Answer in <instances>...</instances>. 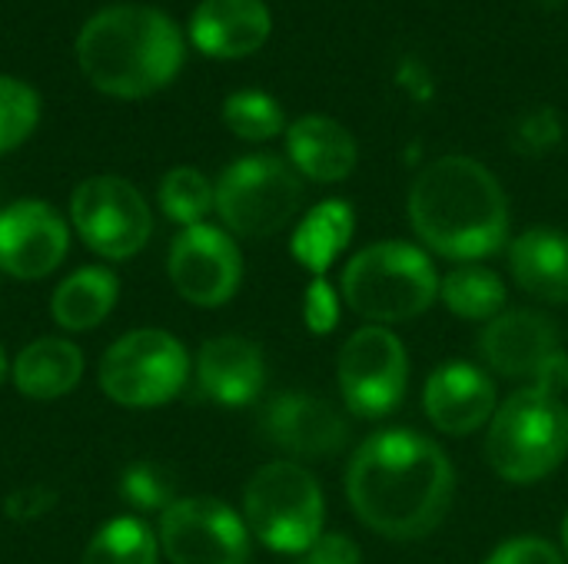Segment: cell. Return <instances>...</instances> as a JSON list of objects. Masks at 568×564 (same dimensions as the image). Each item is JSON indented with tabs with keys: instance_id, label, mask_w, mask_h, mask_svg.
<instances>
[{
	"instance_id": "6da1fadb",
	"label": "cell",
	"mask_w": 568,
	"mask_h": 564,
	"mask_svg": "<svg viewBox=\"0 0 568 564\" xmlns=\"http://www.w3.org/2000/svg\"><path fill=\"white\" fill-rule=\"evenodd\" d=\"M456 472L426 435L389 429L369 435L346 469V499L359 522L393 542L429 535L449 512Z\"/></svg>"
},
{
	"instance_id": "7a4b0ae2",
	"label": "cell",
	"mask_w": 568,
	"mask_h": 564,
	"mask_svg": "<svg viewBox=\"0 0 568 564\" xmlns=\"http://www.w3.org/2000/svg\"><path fill=\"white\" fill-rule=\"evenodd\" d=\"M416 236L446 259H483L509 236V203L499 180L473 156L429 163L409 189Z\"/></svg>"
},
{
	"instance_id": "3957f363",
	"label": "cell",
	"mask_w": 568,
	"mask_h": 564,
	"mask_svg": "<svg viewBox=\"0 0 568 564\" xmlns=\"http://www.w3.org/2000/svg\"><path fill=\"white\" fill-rule=\"evenodd\" d=\"M77 63L100 93L140 100L163 90L180 73L183 33L156 7L113 3L83 23Z\"/></svg>"
},
{
	"instance_id": "277c9868",
	"label": "cell",
	"mask_w": 568,
	"mask_h": 564,
	"mask_svg": "<svg viewBox=\"0 0 568 564\" xmlns=\"http://www.w3.org/2000/svg\"><path fill=\"white\" fill-rule=\"evenodd\" d=\"M439 293L429 256L409 243L389 239L366 246L343 269L346 306L369 322H406L423 316Z\"/></svg>"
},
{
	"instance_id": "5b68a950",
	"label": "cell",
	"mask_w": 568,
	"mask_h": 564,
	"mask_svg": "<svg viewBox=\"0 0 568 564\" xmlns=\"http://www.w3.org/2000/svg\"><path fill=\"white\" fill-rule=\"evenodd\" d=\"M566 452L568 409L559 396L529 386L496 412L486 455L499 479L532 485L556 472Z\"/></svg>"
},
{
	"instance_id": "8992f818",
	"label": "cell",
	"mask_w": 568,
	"mask_h": 564,
	"mask_svg": "<svg viewBox=\"0 0 568 564\" xmlns=\"http://www.w3.org/2000/svg\"><path fill=\"white\" fill-rule=\"evenodd\" d=\"M243 512L250 532L286 555H303L323 535L326 519L316 479L296 462L263 465L243 492Z\"/></svg>"
},
{
	"instance_id": "52a82bcc",
	"label": "cell",
	"mask_w": 568,
	"mask_h": 564,
	"mask_svg": "<svg viewBox=\"0 0 568 564\" xmlns=\"http://www.w3.org/2000/svg\"><path fill=\"white\" fill-rule=\"evenodd\" d=\"M190 376L186 349L163 329L120 336L100 362V389L126 409H156L180 396Z\"/></svg>"
},
{
	"instance_id": "ba28073f",
	"label": "cell",
	"mask_w": 568,
	"mask_h": 564,
	"mask_svg": "<svg viewBox=\"0 0 568 564\" xmlns=\"http://www.w3.org/2000/svg\"><path fill=\"white\" fill-rule=\"evenodd\" d=\"M303 206L296 170L276 156H243L216 183V213L246 239L280 233Z\"/></svg>"
},
{
	"instance_id": "9c48e42d",
	"label": "cell",
	"mask_w": 568,
	"mask_h": 564,
	"mask_svg": "<svg viewBox=\"0 0 568 564\" xmlns=\"http://www.w3.org/2000/svg\"><path fill=\"white\" fill-rule=\"evenodd\" d=\"M70 216L80 239L106 259L136 256L153 233V216L146 199L133 183L120 176L83 180L73 189Z\"/></svg>"
},
{
	"instance_id": "30bf717a",
	"label": "cell",
	"mask_w": 568,
	"mask_h": 564,
	"mask_svg": "<svg viewBox=\"0 0 568 564\" xmlns=\"http://www.w3.org/2000/svg\"><path fill=\"white\" fill-rule=\"evenodd\" d=\"M336 372L346 406L363 419H379L399 409L406 396L409 356L396 332L386 326H366L346 339Z\"/></svg>"
},
{
	"instance_id": "8fae6325",
	"label": "cell",
	"mask_w": 568,
	"mask_h": 564,
	"mask_svg": "<svg viewBox=\"0 0 568 564\" xmlns=\"http://www.w3.org/2000/svg\"><path fill=\"white\" fill-rule=\"evenodd\" d=\"M160 545L173 564H246V522L216 499H176L163 509Z\"/></svg>"
},
{
	"instance_id": "7c38bea8",
	"label": "cell",
	"mask_w": 568,
	"mask_h": 564,
	"mask_svg": "<svg viewBox=\"0 0 568 564\" xmlns=\"http://www.w3.org/2000/svg\"><path fill=\"white\" fill-rule=\"evenodd\" d=\"M170 279L186 302L213 309L236 296L243 256L223 229L196 223L186 226L170 246Z\"/></svg>"
},
{
	"instance_id": "4fadbf2b",
	"label": "cell",
	"mask_w": 568,
	"mask_h": 564,
	"mask_svg": "<svg viewBox=\"0 0 568 564\" xmlns=\"http://www.w3.org/2000/svg\"><path fill=\"white\" fill-rule=\"evenodd\" d=\"M70 246V229L63 216L40 203L20 199L0 209V269L13 279L50 276Z\"/></svg>"
},
{
	"instance_id": "5bb4252c",
	"label": "cell",
	"mask_w": 568,
	"mask_h": 564,
	"mask_svg": "<svg viewBox=\"0 0 568 564\" xmlns=\"http://www.w3.org/2000/svg\"><path fill=\"white\" fill-rule=\"evenodd\" d=\"M263 435L296 455V459H333L346 449L349 429L346 419L320 396L310 392H286L276 396L263 412Z\"/></svg>"
},
{
	"instance_id": "9a60e30c",
	"label": "cell",
	"mask_w": 568,
	"mask_h": 564,
	"mask_svg": "<svg viewBox=\"0 0 568 564\" xmlns=\"http://www.w3.org/2000/svg\"><path fill=\"white\" fill-rule=\"evenodd\" d=\"M483 359L506 379H536V372L559 352V329L549 316L516 309L496 316L479 336Z\"/></svg>"
},
{
	"instance_id": "2e32d148",
	"label": "cell",
	"mask_w": 568,
	"mask_h": 564,
	"mask_svg": "<svg viewBox=\"0 0 568 564\" xmlns=\"http://www.w3.org/2000/svg\"><path fill=\"white\" fill-rule=\"evenodd\" d=\"M423 406L439 432L469 435L496 412V386L483 369L469 362H449L429 376Z\"/></svg>"
},
{
	"instance_id": "e0dca14e",
	"label": "cell",
	"mask_w": 568,
	"mask_h": 564,
	"mask_svg": "<svg viewBox=\"0 0 568 564\" xmlns=\"http://www.w3.org/2000/svg\"><path fill=\"white\" fill-rule=\"evenodd\" d=\"M270 30L273 17L263 0H203L190 17V40L216 60L256 53Z\"/></svg>"
},
{
	"instance_id": "ac0fdd59",
	"label": "cell",
	"mask_w": 568,
	"mask_h": 564,
	"mask_svg": "<svg viewBox=\"0 0 568 564\" xmlns=\"http://www.w3.org/2000/svg\"><path fill=\"white\" fill-rule=\"evenodd\" d=\"M200 389L220 406H250L266 382V362L256 342L243 336H220L200 349L196 359Z\"/></svg>"
},
{
	"instance_id": "d6986e66",
	"label": "cell",
	"mask_w": 568,
	"mask_h": 564,
	"mask_svg": "<svg viewBox=\"0 0 568 564\" xmlns=\"http://www.w3.org/2000/svg\"><path fill=\"white\" fill-rule=\"evenodd\" d=\"M293 166L316 183H339L356 170V140L333 116H300L286 133Z\"/></svg>"
},
{
	"instance_id": "ffe728a7",
	"label": "cell",
	"mask_w": 568,
	"mask_h": 564,
	"mask_svg": "<svg viewBox=\"0 0 568 564\" xmlns=\"http://www.w3.org/2000/svg\"><path fill=\"white\" fill-rule=\"evenodd\" d=\"M509 266L516 283L542 299L568 302V233L559 229H529L509 249Z\"/></svg>"
},
{
	"instance_id": "44dd1931",
	"label": "cell",
	"mask_w": 568,
	"mask_h": 564,
	"mask_svg": "<svg viewBox=\"0 0 568 564\" xmlns=\"http://www.w3.org/2000/svg\"><path fill=\"white\" fill-rule=\"evenodd\" d=\"M13 386L33 402H53L67 396L83 376V356L67 339H37L13 359Z\"/></svg>"
},
{
	"instance_id": "7402d4cb",
	"label": "cell",
	"mask_w": 568,
	"mask_h": 564,
	"mask_svg": "<svg viewBox=\"0 0 568 564\" xmlns=\"http://www.w3.org/2000/svg\"><path fill=\"white\" fill-rule=\"evenodd\" d=\"M116 296H120V283L110 269L83 266L57 286L50 312L57 326H63L67 332H87L110 316Z\"/></svg>"
},
{
	"instance_id": "603a6c76",
	"label": "cell",
	"mask_w": 568,
	"mask_h": 564,
	"mask_svg": "<svg viewBox=\"0 0 568 564\" xmlns=\"http://www.w3.org/2000/svg\"><path fill=\"white\" fill-rule=\"evenodd\" d=\"M353 226H356V216H353L349 203L326 199V203L313 206L293 233L296 263L306 266L313 276H323L333 266V259L346 249Z\"/></svg>"
},
{
	"instance_id": "cb8c5ba5",
	"label": "cell",
	"mask_w": 568,
	"mask_h": 564,
	"mask_svg": "<svg viewBox=\"0 0 568 564\" xmlns=\"http://www.w3.org/2000/svg\"><path fill=\"white\" fill-rule=\"evenodd\" d=\"M443 302L453 316L473 319V322H493L506 306V286L493 269L483 266H459L453 269L439 286Z\"/></svg>"
},
{
	"instance_id": "d4e9b609",
	"label": "cell",
	"mask_w": 568,
	"mask_h": 564,
	"mask_svg": "<svg viewBox=\"0 0 568 564\" xmlns=\"http://www.w3.org/2000/svg\"><path fill=\"white\" fill-rule=\"evenodd\" d=\"M80 564H156V539L146 522L123 515L93 535Z\"/></svg>"
},
{
	"instance_id": "484cf974",
	"label": "cell",
	"mask_w": 568,
	"mask_h": 564,
	"mask_svg": "<svg viewBox=\"0 0 568 564\" xmlns=\"http://www.w3.org/2000/svg\"><path fill=\"white\" fill-rule=\"evenodd\" d=\"M160 206L173 223L196 226L216 206V186H210L200 170L176 166L160 183Z\"/></svg>"
},
{
	"instance_id": "4316f807",
	"label": "cell",
	"mask_w": 568,
	"mask_h": 564,
	"mask_svg": "<svg viewBox=\"0 0 568 564\" xmlns=\"http://www.w3.org/2000/svg\"><path fill=\"white\" fill-rule=\"evenodd\" d=\"M223 123L250 143L273 140L283 130V106L263 90H236L223 103Z\"/></svg>"
},
{
	"instance_id": "83f0119b",
	"label": "cell",
	"mask_w": 568,
	"mask_h": 564,
	"mask_svg": "<svg viewBox=\"0 0 568 564\" xmlns=\"http://www.w3.org/2000/svg\"><path fill=\"white\" fill-rule=\"evenodd\" d=\"M40 120V96L17 76H0V153L17 150Z\"/></svg>"
},
{
	"instance_id": "f1b7e54d",
	"label": "cell",
	"mask_w": 568,
	"mask_h": 564,
	"mask_svg": "<svg viewBox=\"0 0 568 564\" xmlns=\"http://www.w3.org/2000/svg\"><path fill=\"white\" fill-rule=\"evenodd\" d=\"M120 495H123V502H130L143 512L170 509L173 505V475L156 462H133L123 472Z\"/></svg>"
},
{
	"instance_id": "f546056e",
	"label": "cell",
	"mask_w": 568,
	"mask_h": 564,
	"mask_svg": "<svg viewBox=\"0 0 568 564\" xmlns=\"http://www.w3.org/2000/svg\"><path fill=\"white\" fill-rule=\"evenodd\" d=\"M562 136V126H559V116L552 106H539L532 113H526L516 126V150L526 153V156H542L549 153Z\"/></svg>"
},
{
	"instance_id": "4dcf8cb0",
	"label": "cell",
	"mask_w": 568,
	"mask_h": 564,
	"mask_svg": "<svg viewBox=\"0 0 568 564\" xmlns=\"http://www.w3.org/2000/svg\"><path fill=\"white\" fill-rule=\"evenodd\" d=\"M303 319H306L310 332H316V336L333 332V329H336V322H339V299H336L333 286H329L323 276H316V279L310 283V289H306V299H303Z\"/></svg>"
},
{
	"instance_id": "1f68e13d",
	"label": "cell",
	"mask_w": 568,
	"mask_h": 564,
	"mask_svg": "<svg viewBox=\"0 0 568 564\" xmlns=\"http://www.w3.org/2000/svg\"><path fill=\"white\" fill-rule=\"evenodd\" d=\"M486 564H566L556 545H549L546 539H513L506 545H499Z\"/></svg>"
},
{
	"instance_id": "d6a6232c",
	"label": "cell",
	"mask_w": 568,
	"mask_h": 564,
	"mask_svg": "<svg viewBox=\"0 0 568 564\" xmlns=\"http://www.w3.org/2000/svg\"><path fill=\"white\" fill-rule=\"evenodd\" d=\"M300 564H359V545L339 532L333 535H320L306 552Z\"/></svg>"
},
{
	"instance_id": "836d02e7",
	"label": "cell",
	"mask_w": 568,
	"mask_h": 564,
	"mask_svg": "<svg viewBox=\"0 0 568 564\" xmlns=\"http://www.w3.org/2000/svg\"><path fill=\"white\" fill-rule=\"evenodd\" d=\"M50 505H53V492H47V489H20V492H13L7 499V515L30 522L37 515H43Z\"/></svg>"
},
{
	"instance_id": "e575fe53",
	"label": "cell",
	"mask_w": 568,
	"mask_h": 564,
	"mask_svg": "<svg viewBox=\"0 0 568 564\" xmlns=\"http://www.w3.org/2000/svg\"><path fill=\"white\" fill-rule=\"evenodd\" d=\"M532 386L536 389H546V392H552V396H559L562 389L568 386V356L559 349L539 372H536V379H532Z\"/></svg>"
},
{
	"instance_id": "d590c367",
	"label": "cell",
	"mask_w": 568,
	"mask_h": 564,
	"mask_svg": "<svg viewBox=\"0 0 568 564\" xmlns=\"http://www.w3.org/2000/svg\"><path fill=\"white\" fill-rule=\"evenodd\" d=\"M7 379V359H3V349H0V382Z\"/></svg>"
},
{
	"instance_id": "8d00e7d4",
	"label": "cell",
	"mask_w": 568,
	"mask_h": 564,
	"mask_svg": "<svg viewBox=\"0 0 568 564\" xmlns=\"http://www.w3.org/2000/svg\"><path fill=\"white\" fill-rule=\"evenodd\" d=\"M562 542H566V552H568V515H566V522H562Z\"/></svg>"
},
{
	"instance_id": "74e56055",
	"label": "cell",
	"mask_w": 568,
	"mask_h": 564,
	"mask_svg": "<svg viewBox=\"0 0 568 564\" xmlns=\"http://www.w3.org/2000/svg\"><path fill=\"white\" fill-rule=\"evenodd\" d=\"M542 7H559V3H566V0H539Z\"/></svg>"
}]
</instances>
